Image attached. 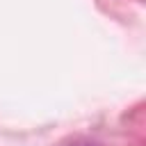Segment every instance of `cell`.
<instances>
[{"label":"cell","instance_id":"1","mask_svg":"<svg viewBox=\"0 0 146 146\" xmlns=\"http://www.w3.org/2000/svg\"><path fill=\"white\" fill-rule=\"evenodd\" d=\"M68 146H94V144H84V141H75V144H68Z\"/></svg>","mask_w":146,"mask_h":146}]
</instances>
